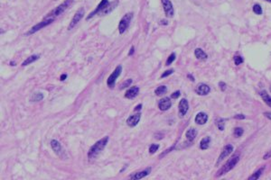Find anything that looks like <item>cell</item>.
Listing matches in <instances>:
<instances>
[{
  "mask_svg": "<svg viewBox=\"0 0 271 180\" xmlns=\"http://www.w3.org/2000/svg\"><path fill=\"white\" fill-rule=\"evenodd\" d=\"M118 5V1H115L113 4L109 3V0H101V2L99 4V6L96 7V9L93 12H91L86 18V20H90L96 15H105L109 14L112 10L114 9L116 6Z\"/></svg>",
  "mask_w": 271,
  "mask_h": 180,
  "instance_id": "6da1fadb",
  "label": "cell"
},
{
  "mask_svg": "<svg viewBox=\"0 0 271 180\" xmlns=\"http://www.w3.org/2000/svg\"><path fill=\"white\" fill-rule=\"evenodd\" d=\"M108 141H109V137L106 136V137H104V138L100 139V141H98L95 144H93L88 151L89 160H91L96 158L101 153V151L105 149Z\"/></svg>",
  "mask_w": 271,
  "mask_h": 180,
  "instance_id": "7a4b0ae2",
  "label": "cell"
},
{
  "mask_svg": "<svg viewBox=\"0 0 271 180\" xmlns=\"http://www.w3.org/2000/svg\"><path fill=\"white\" fill-rule=\"evenodd\" d=\"M239 161V155H235L233 157H231L230 160H229L222 167L220 170H218L216 176L220 177L223 175H225L226 173H228L229 171H231V169L238 164V162Z\"/></svg>",
  "mask_w": 271,
  "mask_h": 180,
  "instance_id": "3957f363",
  "label": "cell"
},
{
  "mask_svg": "<svg viewBox=\"0 0 271 180\" xmlns=\"http://www.w3.org/2000/svg\"><path fill=\"white\" fill-rule=\"evenodd\" d=\"M72 1H73V0H64V2H62L56 8H54V10H52V11L45 16V18H54V17L59 16L60 15H61L71 5Z\"/></svg>",
  "mask_w": 271,
  "mask_h": 180,
  "instance_id": "277c9868",
  "label": "cell"
},
{
  "mask_svg": "<svg viewBox=\"0 0 271 180\" xmlns=\"http://www.w3.org/2000/svg\"><path fill=\"white\" fill-rule=\"evenodd\" d=\"M132 18H133V13H128L121 18L119 25V32L120 34H123L127 31V29L130 25Z\"/></svg>",
  "mask_w": 271,
  "mask_h": 180,
  "instance_id": "5b68a950",
  "label": "cell"
},
{
  "mask_svg": "<svg viewBox=\"0 0 271 180\" xmlns=\"http://www.w3.org/2000/svg\"><path fill=\"white\" fill-rule=\"evenodd\" d=\"M54 18H44V20H43L42 22H40L39 24L35 25V26H33L32 28H31V29L27 32V33L25 34V35H31V34H35L36 32H38L39 30L43 29V28H44L45 26L51 25L52 23L54 22Z\"/></svg>",
  "mask_w": 271,
  "mask_h": 180,
  "instance_id": "8992f818",
  "label": "cell"
},
{
  "mask_svg": "<svg viewBox=\"0 0 271 180\" xmlns=\"http://www.w3.org/2000/svg\"><path fill=\"white\" fill-rule=\"evenodd\" d=\"M50 144H51L52 149H53V151L55 152V154L57 156H59L61 158H62V160L67 158V155H66V153L64 150V148L61 147V143L57 140H52Z\"/></svg>",
  "mask_w": 271,
  "mask_h": 180,
  "instance_id": "52a82bcc",
  "label": "cell"
},
{
  "mask_svg": "<svg viewBox=\"0 0 271 180\" xmlns=\"http://www.w3.org/2000/svg\"><path fill=\"white\" fill-rule=\"evenodd\" d=\"M121 71H122V67L120 65H119V66H117L115 70L112 72L111 75L109 77V78L107 80V85H108V87L109 88H113L114 87H115L116 80H117V78L119 77V75L121 74Z\"/></svg>",
  "mask_w": 271,
  "mask_h": 180,
  "instance_id": "ba28073f",
  "label": "cell"
},
{
  "mask_svg": "<svg viewBox=\"0 0 271 180\" xmlns=\"http://www.w3.org/2000/svg\"><path fill=\"white\" fill-rule=\"evenodd\" d=\"M84 13H85L84 8L80 7V8L78 10V11L75 13V15H73V17H72V19H71V23H70V25H69V26H68V30H71L72 28H74V27L76 26V25L81 20V18L83 17V15H84Z\"/></svg>",
  "mask_w": 271,
  "mask_h": 180,
  "instance_id": "9c48e42d",
  "label": "cell"
},
{
  "mask_svg": "<svg viewBox=\"0 0 271 180\" xmlns=\"http://www.w3.org/2000/svg\"><path fill=\"white\" fill-rule=\"evenodd\" d=\"M162 4H163V7H164V11L165 13V15L167 17H173L174 15V10L173 7V4L170 0H161Z\"/></svg>",
  "mask_w": 271,
  "mask_h": 180,
  "instance_id": "30bf717a",
  "label": "cell"
},
{
  "mask_svg": "<svg viewBox=\"0 0 271 180\" xmlns=\"http://www.w3.org/2000/svg\"><path fill=\"white\" fill-rule=\"evenodd\" d=\"M232 151H233V146H232L231 144H228V145L224 146V148H223V150H222L221 155L219 156V158H218V160H217V163H216V164H217V165L220 164L221 161H222V160H224V158H225L226 157H228Z\"/></svg>",
  "mask_w": 271,
  "mask_h": 180,
  "instance_id": "8fae6325",
  "label": "cell"
},
{
  "mask_svg": "<svg viewBox=\"0 0 271 180\" xmlns=\"http://www.w3.org/2000/svg\"><path fill=\"white\" fill-rule=\"evenodd\" d=\"M189 110V104L188 101L186 99H182L179 103L178 105V111H179V116L180 117H183V116L187 113Z\"/></svg>",
  "mask_w": 271,
  "mask_h": 180,
  "instance_id": "7c38bea8",
  "label": "cell"
},
{
  "mask_svg": "<svg viewBox=\"0 0 271 180\" xmlns=\"http://www.w3.org/2000/svg\"><path fill=\"white\" fill-rule=\"evenodd\" d=\"M172 106V102L169 97H164L158 102V108L161 111H167Z\"/></svg>",
  "mask_w": 271,
  "mask_h": 180,
  "instance_id": "4fadbf2b",
  "label": "cell"
},
{
  "mask_svg": "<svg viewBox=\"0 0 271 180\" xmlns=\"http://www.w3.org/2000/svg\"><path fill=\"white\" fill-rule=\"evenodd\" d=\"M140 118H141V113H136V114L130 115L129 117L128 118V120H127V124H128L129 127H135V126H137L138 123L139 121H140Z\"/></svg>",
  "mask_w": 271,
  "mask_h": 180,
  "instance_id": "5bb4252c",
  "label": "cell"
},
{
  "mask_svg": "<svg viewBox=\"0 0 271 180\" xmlns=\"http://www.w3.org/2000/svg\"><path fill=\"white\" fill-rule=\"evenodd\" d=\"M210 91H211L210 87L206 84L198 85L196 89H195V92L199 95V96H206V95H208L210 93Z\"/></svg>",
  "mask_w": 271,
  "mask_h": 180,
  "instance_id": "9a60e30c",
  "label": "cell"
},
{
  "mask_svg": "<svg viewBox=\"0 0 271 180\" xmlns=\"http://www.w3.org/2000/svg\"><path fill=\"white\" fill-rule=\"evenodd\" d=\"M150 172H151V167H147V168L144 169V170H142V171H139V172H137V173L131 175L129 176V178L135 179V180L136 179H141V178H144L147 176H148L150 174Z\"/></svg>",
  "mask_w": 271,
  "mask_h": 180,
  "instance_id": "2e32d148",
  "label": "cell"
},
{
  "mask_svg": "<svg viewBox=\"0 0 271 180\" xmlns=\"http://www.w3.org/2000/svg\"><path fill=\"white\" fill-rule=\"evenodd\" d=\"M138 93H139L138 87H132L131 88L127 90L126 94H125V97L128 99H134L138 95Z\"/></svg>",
  "mask_w": 271,
  "mask_h": 180,
  "instance_id": "e0dca14e",
  "label": "cell"
},
{
  "mask_svg": "<svg viewBox=\"0 0 271 180\" xmlns=\"http://www.w3.org/2000/svg\"><path fill=\"white\" fill-rule=\"evenodd\" d=\"M195 123L200 124V125H203V124H205L208 121V115L207 113H203V112H201V113H198L195 116V119H194Z\"/></svg>",
  "mask_w": 271,
  "mask_h": 180,
  "instance_id": "ac0fdd59",
  "label": "cell"
},
{
  "mask_svg": "<svg viewBox=\"0 0 271 180\" xmlns=\"http://www.w3.org/2000/svg\"><path fill=\"white\" fill-rule=\"evenodd\" d=\"M196 135H197V130L194 129V128H190L189 130H187V132L185 133V137L189 142H192L195 139Z\"/></svg>",
  "mask_w": 271,
  "mask_h": 180,
  "instance_id": "d6986e66",
  "label": "cell"
},
{
  "mask_svg": "<svg viewBox=\"0 0 271 180\" xmlns=\"http://www.w3.org/2000/svg\"><path fill=\"white\" fill-rule=\"evenodd\" d=\"M194 55L198 60H205L208 58V55L203 51V50H202L200 48H197L194 50Z\"/></svg>",
  "mask_w": 271,
  "mask_h": 180,
  "instance_id": "ffe728a7",
  "label": "cell"
},
{
  "mask_svg": "<svg viewBox=\"0 0 271 180\" xmlns=\"http://www.w3.org/2000/svg\"><path fill=\"white\" fill-rule=\"evenodd\" d=\"M259 95H260V97H261L262 100L268 105L269 107H271V97L267 94V92L266 90H262V91H260Z\"/></svg>",
  "mask_w": 271,
  "mask_h": 180,
  "instance_id": "44dd1931",
  "label": "cell"
},
{
  "mask_svg": "<svg viewBox=\"0 0 271 180\" xmlns=\"http://www.w3.org/2000/svg\"><path fill=\"white\" fill-rule=\"evenodd\" d=\"M210 142H211V138L210 137H204V138L200 142V149L204 151L207 150L210 146Z\"/></svg>",
  "mask_w": 271,
  "mask_h": 180,
  "instance_id": "7402d4cb",
  "label": "cell"
},
{
  "mask_svg": "<svg viewBox=\"0 0 271 180\" xmlns=\"http://www.w3.org/2000/svg\"><path fill=\"white\" fill-rule=\"evenodd\" d=\"M39 58H40V55H37V54L30 56V57L26 58V60H25L22 63V66H23V67H25V66H27V65L31 64V63H33V62L36 61Z\"/></svg>",
  "mask_w": 271,
  "mask_h": 180,
  "instance_id": "603a6c76",
  "label": "cell"
},
{
  "mask_svg": "<svg viewBox=\"0 0 271 180\" xmlns=\"http://www.w3.org/2000/svg\"><path fill=\"white\" fill-rule=\"evenodd\" d=\"M264 169H265V167H260L258 170H257L252 176H251L248 177V180H256V179H258L259 177H260V176L262 175V172L264 171Z\"/></svg>",
  "mask_w": 271,
  "mask_h": 180,
  "instance_id": "cb8c5ba5",
  "label": "cell"
},
{
  "mask_svg": "<svg viewBox=\"0 0 271 180\" xmlns=\"http://www.w3.org/2000/svg\"><path fill=\"white\" fill-rule=\"evenodd\" d=\"M166 91H167V88L165 86H160L155 90V94L156 96H162V95L166 93Z\"/></svg>",
  "mask_w": 271,
  "mask_h": 180,
  "instance_id": "d4e9b609",
  "label": "cell"
},
{
  "mask_svg": "<svg viewBox=\"0 0 271 180\" xmlns=\"http://www.w3.org/2000/svg\"><path fill=\"white\" fill-rule=\"evenodd\" d=\"M43 99H44V95L42 93H35L33 94L32 97H31V101H33V102L42 101Z\"/></svg>",
  "mask_w": 271,
  "mask_h": 180,
  "instance_id": "484cf974",
  "label": "cell"
},
{
  "mask_svg": "<svg viewBox=\"0 0 271 180\" xmlns=\"http://www.w3.org/2000/svg\"><path fill=\"white\" fill-rule=\"evenodd\" d=\"M225 121H226V119H222V118H221V119H218V120H217L216 124H217L218 129L220 130V131H223V130H224V127H225Z\"/></svg>",
  "mask_w": 271,
  "mask_h": 180,
  "instance_id": "4316f807",
  "label": "cell"
},
{
  "mask_svg": "<svg viewBox=\"0 0 271 180\" xmlns=\"http://www.w3.org/2000/svg\"><path fill=\"white\" fill-rule=\"evenodd\" d=\"M253 12H254L256 15H262L263 10H262L261 6H260L259 4H255V5L253 6Z\"/></svg>",
  "mask_w": 271,
  "mask_h": 180,
  "instance_id": "83f0119b",
  "label": "cell"
},
{
  "mask_svg": "<svg viewBox=\"0 0 271 180\" xmlns=\"http://www.w3.org/2000/svg\"><path fill=\"white\" fill-rule=\"evenodd\" d=\"M243 132H244V131H243L242 128H241V127H237V128L234 129V132H233V133H234V136H235V137L239 138V137L242 136Z\"/></svg>",
  "mask_w": 271,
  "mask_h": 180,
  "instance_id": "f1b7e54d",
  "label": "cell"
},
{
  "mask_svg": "<svg viewBox=\"0 0 271 180\" xmlns=\"http://www.w3.org/2000/svg\"><path fill=\"white\" fill-rule=\"evenodd\" d=\"M174 60H175V53H174V52H173V53L167 58V60H166L165 65H166V66H170V64H172L173 61H174Z\"/></svg>",
  "mask_w": 271,
  "mask_h": 180,
  "instance_id": "f546056e",
  "label": "cell"
},
{
  "mask_svg": "<svg viewBox=\"0 0 271 180\" xmlns=\"http://www.w3.org/2000/svg\"><path fill=\"white\" fill-rule=\"evenodd\" d=\"M158 149H159V145L158 144H151L150 147H149V152H150V154H154Z\"/></svg>",
  "mask_w": 271,
  "mask_h": 180,
  "instance_id": "4dcf8cb0",
  "label": "cell"
},
{
  "mask_svg": "<svg viewBox=\"0 0 271 180\" xmlns=\"http://www.w3.org/2000/svg\"><path fill=\"white\" fill-rule=\"evenodd\" d=\"M131 83H132V79H131V78H129V79H127L126 81H124V82H123V83L121 84L120 89H124V88H126L129 87L130 85H131Z\"/></svg>",
  "mask_w": 271,
  "mask_h": 180,
  "instance_id": "1f68e13d",
  "label": "cell"
},
{
  "mask_svg": "<svg viewBox=\"0 0 271 180\" xmlns=\"http://www.w3.org/2000/svg\"><path fill=\"white\" fill-rule=\"evenodd\" d=\"M243 61H244V60L241 56H235L234 57V63H235V65H237V66L241 65Z\"/></svg>",
  "mask_w": 271,
  "mask_h": 180,
  "instance_id": "d6a6232c",
  "label": "cell"
},
{
  "mask_svg": "<svg viewBox=\"0 0 271 180\" xmlns=\"http://www.w3.org/2000/svg\"><path fill=\"white\" fill-rule=\"evenodd\" d=\"M173 72H174V69H168V70H166V71H164L162 75H161V78H166V77H168V76H170L171 74H173Z\"/></svg>",
  "mask_w": 271,
  "mask_h": 180,
  "instance_id": "836d02e7",
  "label": "cell"
},
{
  "mask_svg": "<svg viewBox=\"0 0 271 180\" xmlns=\"http://www.w3.org/2000/svg\"><path fill=\"white\" fill-rule=\"evenodd\" d=\"M219 87H220V88H221L222 91H225L226 88H227V85H226L224 82L221 81V82H219Z\"/></svg>",
  "mask_w": 271,
  "mask_h": 180,
  "instance_id": "e575fe53",
  "label": "cell"
},
{
  "mask_svg": "<svg viewBox=\"0 0 271 180\" xmlns=\"http://www.w3.org/2000/svg\"><path fill=\"white\" fill-rule=\"evenodd\" d=\"M180 95H181V92H180L179 90H178V91H175V92H174V93L171 95V97L174 98V99H176L177 97H180Z\"/></svg>",
  "mask_w": 271,
  "mask_h": 180,
  "instance_id": "d590c367",
  "label": "cell"
},
{
  "mask_svg": "<svg viewBox=\"0 0 271 180\" xmlns=\"http://www.w3.org/2000/svg\"><path fill=\"white\" fill-rule=\"evenodd\" d=\"M234 118L238 119V120H242V119H245V115L244 114H236V115H234Z\"/></svg>",
  "mask_w": 271,
  "mask_h": 180,
  "instance_id": "8d00e7d4",
  "label": "cell"
},
{
  "mask_svg": "<svg viewBox=\"0 0 271 180\" xmlns=\"http://www.w3.org/2000/svg\"><path fill=\"white\" fill-rule=\"evenodd\" d=\"M155 138L158 139V140H161L164 138V134L163 133H155Z\"/></svg>",
  "mask_w": 271,
  "mask_h": 180,
  "instance_id": "74e56055",
  "label": "cell"
},
{
  "mask_svg": "<svg viewBox=\"0 0 271 180\" xmlns=\"http://www.w3.org/2000/svg\"><path fill=\"white\" fill-rule=\"evenodd\" d=\"M271 158V151H267V152L264 155V157H263L264 160H267V158Z\"/></svg>",
  "mask_w": 271,
  "mask_h": 180,
  "instance_id": "f35d334b",
  "label": "cell"
},
{
  "mask_svg": "<svg viewBox=\"0 0 271 180\" xmlns=\"http://www.w3.org/2000/svg\"><path fill=\"white\" fill-rule=\"evenodd\" d=\"M264 115L266 116L267 118H268L269 120H271V113H270V112H266V113H264Z\"/></svg>",
  "mask_w": 271,
  "mask_h": 180,
  "instance_id": "ab89813d",
  "label": "cell"
},
{
  "mask_svg": "<svg viewBox=\"0 0 271 180\" xmlns=\"http://www.w3.org/2000/svg\"><path fill=\"white\" fill-rule=\"evenodd\" d=\"M141 108H142V104H138L137 106L135 107V109H134V110H135V111H140V110H141Z\"/></svg>",
  "mask_w": 271,
  "mask_h": 180,
  "instance_id": "60d3db41",
  "label": "cell"
},
{
  "mask_svg": "<svg viewBox=\"0 0 271 180\" xmlns=\"http://www.w3.org/2000/svg\"><path fill=\"white\" fill-rule=\"evenodd\" d=\"M187 78H188L191 81H194V80H195V79H194V77H193V75H191V74H188V75H187Z\"/></svg>",
  "mask_w": 271,
  "mask_h": 180,
  "instance_id": "b9f144b4",
  "label": "cell"
},
{
  "mask_svg": "<svg viewBox=\"0 0 271 180\" xmlns=\"http://www.w3.org/2000/svg\"><path fill=\"white\" fill-rule=\"evenodd\" d=\"M134 51H135V48H134V46H132V47H131V49H130L129 53H128V56H131V55L134 53Z\"/></svg>",
  "mask_w": 271,
  "mask_h": 180,
  "instance_id": "7bdbcfd3",
  "label": "cell"
},
{
  "mask_svg": "<svg viewBox=\"0 0 271 180\" xmlns=\"http://www.w3.org/2000/svg\"><path fill=\"white\" fill-rule=\"evenodd\" d=\"M67 78V75H66V74H64V75H61V78H61V81H64V80H65V78Z\"/></svg>",
  "mask_w": 271,
  "mask_h": 180,
  "instance_id": "ee69618b",
  "label": "cell"
},
{
  "mask_svg": "<svg viewBox=\"0 0 271 180\" xmlns=\"http://www.w3.org/2000/svg\"><path fill=\"white\" fill-rule=\"evenodd\" d=\"M160 24H161V25H168V22H167L166 20H161V21H160Z\"/></svg>",
  "mask_w": 271,
  "mask_h": 180,
  "instance_id": "f6af8a7d",
  "label": "cell"
},
{
  "mask_svg": "<svg viewBox=\"0 0 271 180\" xmlns=\"http://www.w3.org/2000/svg\"><path fill=\"white\" fill-rule=\"evenodd\" d=\"M10 65H11V66H16V62L15 61H11V62H10Z\"/></svg>",
  "mask_w": 271,
  "mask_h": 180,
  "instance_id": "bcb514c9",
  "label": "cell"
},
{
  "mask_svg": "<svg viewBox=\"0 0 271 180\" xmlns=\"http://www.w3.org/2000/svg\"><path fill=\"white\" fill-rule=\"evenodd\" d=\"M265 1L268 2V3H271V0H265Z\"/></svg>",
  "mask_w": 271,
  "mask_h": 180,
  "instance_id": "7dc6e473",
  "label": "cell"
},
{
  "mask_svg": "<svg viewBox=\"0 0 271 180\" xmlns=\"http://www.w3.org/2000/svg\"><path fill=\"white\" fill-rule=\"evenodd\" d=\"M270 90H271V88H270Z\"/></svg>",
  "mask_w": 271,
  "mask_h": 180,
  "instance_id": "c3c4849f",
  "label": "cell"
}]
</instances>
